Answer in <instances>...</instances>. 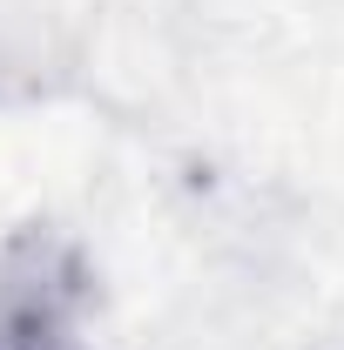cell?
Wrapping results in <instances>:
<instances>
[{
    "label": "cell",
    "instance_id": "obj_1",
    "mask_svg": "<svg viewBox=\"0 0 344 350\" xmlns=\"http://www.w3.org/2000/svg\"><path fill=\"white\" fill-rule=\"evenodd\" d=\"M0 350H82L75 330H54V323H21V317H0Z\"/></svg>",
    "mask_w": 344,
    "mask_h": 350
}]
</instances>
